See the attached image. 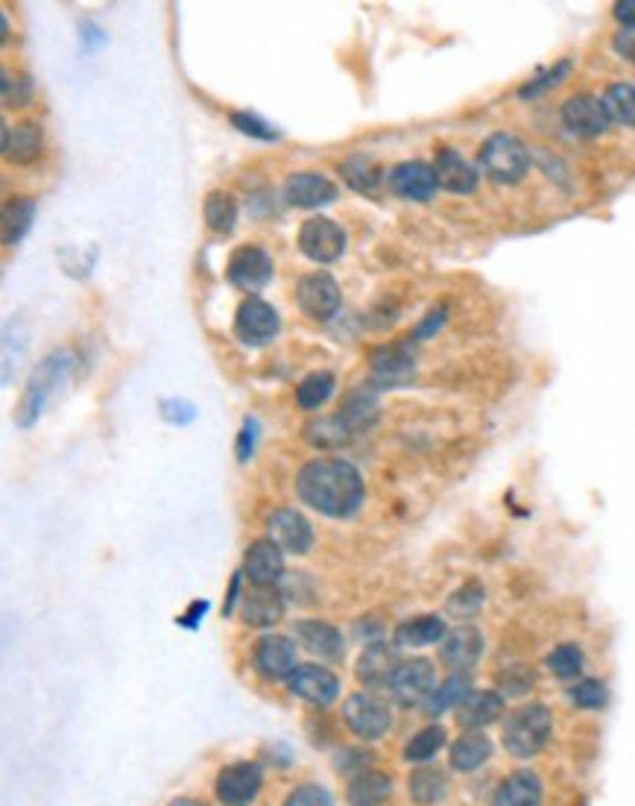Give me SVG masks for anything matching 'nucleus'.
Listing matches in <instances>:
<instances>
[{"mask_svg":"<svg viewBox=\"0 0 635 806\" xmlns=\"http://www.w3.org/2000/svg\"><path fill=\"white\" fill-rule=\"evenodd\" d=\"M410 795L416 804H437L445 798V774L437 768H422L410 777Z\"/></svg>","mask_w":635,"mask_h":806,"instance_id":"39","label":"nucleus"},{"mask_svg":"<svg viewBox=\"0 0 635 806\" xmlns=\"http://www.w3.org/2000/svg\"><path fill=\"white\" fill-rule=\"evenodd\" d=\"M255 666L262 672L267 681H281V677H290L299 669L296 663V642L290 636L281 634H269L258 642L255 649Z\"/></svg>","mask_w":635,"mask_h":806,"instance_id":"14","label":"nucleus"},{"mask_svg":"<svg viewBox=\"0 0 635 806\" xmlns=\"http://www.w3.org/2000/svg\"><path fill=\"white\" fill-rule=\"evenodd\" d=\"M342 716H346V724L351 727V733L367 742L381 739L392 724L390 704H387L381 695H375V692H358V695H351V698L346 701Z\"/></svg>","mask_w":635,"mask_h":806,"instance_id":"9","label":"nucleus"},{"mask_svg":"<svg viewBox=\"0 0 635 806\" xmlns=\"http://www.w3.org/2000/svg\"><path fill=\"white\" fill-rule=\"evenodd\" d=\"M501 681H504L506 692H513V695H522V692H528L530 686H533V672H530L528 666H513L504 677H501Z\"/></svg>","mask_w":635,"mask_h":806,"instance_id":"50","label":"nucleus"},{"mask_svg":"<svg viewBox=\"0 0 635 806\" xmlns=\"http://www.w3.org/2000/svg\"><path fill=\"white\" fill-rule=\"evenodd\" d=\"M346 244H349V235L342 229L340 223H335L331 217H308L301 223L299 229V249L308 255L314 264H335L340 262L342 253H346Z\"/></svg>","mask_w":635,"mask_h":806,"instance_id":"5","label":"nucleus"},{"mask_svg":"<svg viewBox=\"0 0 635 806\" xmlns=\"http://www.w3.org/2000/svg\"><path fill=\"white\" fill-rule=\"evenodd\" d=\"M273 273H276V267H273V255H269L264 247L244 244V247H237L235 253L228 255L226 264L228 282H232L237 290L253 294V297L273 282Z\"/></svg>","mask_w":635,"mask_h":806,"instance_id":"6","label":"nucleus"},{"mask_svg":"<svg viewBox=\"0 0 635 806\" xmlns=\"http://www.w3.org/2000/svg\"><path fill=\"white\" fill-rule=\"evenodd\" d=\"M481 171L498 185H515L530 171V150L510 132H495L492 139L483 141L481 147Z\"/></svg>","mask_w":635,"mask_h":806,"instance_id":"3","label":"nucleus"},{"mask_svg":"<svg viewBox=\"0 0 635 806\" xmlns=\"http://www.w3.org/2000/svg\"><path fill=\"white\" fill-rule=\"evenodd\" d=\"M171 806H203V804H196V800H191V798H176Z\"/></svg>","mask_w":635,"mask_h":806,"instance_id":"54","label":"nucleus"},{"mask_svg":"<svg viewBox=\"0 0 635 806\" xmlns=\"http://www.w3.org/2000/svg\"><path fill=\"white\" fill-rule=\"evenodd\" d=\"M35 221V200L16 197L3 206V244L16 247L24 241V235L33 229Z\"/></svg>","mask_w":635,"mask_h":806,"instance_id":"29","label":"nucleus"},{"mask_svg":"<svg viewBox=\"0 0 635 806\" xmlns=\"http://www.w3.org/2000/svg\"><path fill=\"white\" fill-rule=\"evenodd\" d=\"M342 173V180H346V185L355 191H360V194H372L375 188H378V182H381V171L369 162V159L363 156H351L342 162L340 167Z\"/></svg>","mask_w":635,"mask_h":806,"instance_id":"37","label":"nucleus"},{"mask_svg":"<svg viewBox=\"0 0 635 806\" xmlns=\"http://www.w3.org/2000/svg\"><path fill=\"white\" fill-rule=\"evenodd\" d=\"M615 18L624 27H635V0H621V3H615Z\"/></svg>","mask_w":635,"mask_h":806,"instance_id":"53","label":"nucleus"},{"mask_svg":"<svg viewBox=\"0 0 635 806\" xmlns=\"http://www.w3.org/2000/svg\"><path fill=\"white\" fill-rule=\"evenodd\" d=\"M465 698H469V677L451 675L449 681L442 683L440 690L431 695V701H428V713H431V716H440L445 710L460 707Z\"/></svg>","mask_w":635,"mask_h":806,"instance_id":"38","label":"nucleus"},{"mask_svg":"<svg viewBox=\"0 0 635 806\" xmlns=\"http://www.w3.org/2000/svg\"><path fill=\"white\" fill-rule=\"evenodd\" d=\"M287 681H290L294 695L305 698L308 704H317V707H326L340 695V681L326 666H299Z\"/></svg>","mask_w":635,"mask_h":806,"instance_id":"17","label":"nucleus"},{"mask_svg":"<svg viewBox=\"0 0 635 806\" xmlns=\"http://www.w3.org/2000/svg\"><path fill=\"white\" fill-rule=\"evenodd\" d=\"M281 329L278 312L262 297H249L240 303L235 317V335L244 346H267Z\"/></svg>","mask_w":635,"mask_h":806,"instance_id":"10","label":"nucleus"},{"mask_svg":"<svg viewBox=\"0 0 635 806\" xmlns=\"http://www.w3.org/2000/svg\"><path fill=\"white\" fill-rule=\"evenodd\" d=\"M44 147V132L35 121H21L16 126L3 124V156L12 165H33Z\"/></svg>","mask_w":635,"mask_h":806,"instance_id":"19","label":"nucleus"},{"mask_svg":"<svg viewBox=\"0 0 635 806\" xmlns=\"http://www.w3.org/2000/svg\"><path fill=\"white\" fill-rule=\"evenodd\" d=\"M351 437L355 435L340 420V414H335V417H319V420L305 426V440L310 446H317V449H342V446L351 443Z\"/></svg>","mask_w":635,"mask_h":806,"instance_id":"32","label":"nucleus"},{"mask_svg":"<svg viewBox=\"0 0 635 806\" xmlns=\"http://www.w3.org/2000/svg\"><path fill=\"white\" fill-rule=\"evenodd\" d=\"M262 789V768L255 763H235L217 777V798L226 806H246Z\"/></svg>","mask_w":635,"mask_h":806,"instance_id":"15","label":"nucleus"},{"mask_svg":"<svg viewBox=\"0 0 635 806\" xmlns=\"http://www.w3.org/2000/svg\"><path fill=\"white\" fill-rule=\"evenodd\" d=\"M562 121L574 135H583V139H595V135H603L610 130L606 106H603L601 98H592V94H574V98L565 100Z\"/></svg>","mask_w":635,"mask_h":806,"instance_id":"13","label":"nucleus"},{"mask_svg":"<svg viewBox=\"0 0 635 806\" xmlns=\"http://www.w3.org/2000/svg\"><path fill=\"white\" fill-rule=\"evenodd\" d=\"M267 540H273L287 554H308L314 545V528L299 510L281 508L269 517Z\"/></svg>","mask_w":635,"mask_h":806,"instance_id":"12","label":"nucleus"},{"mask_svg":"<svg viewBox=\"0 0 635 806\" xmlns=\"http://www.w3.org/2000/svg\"><path fill=\"white\" fill-rule=\"evenodd\" d=\"M387 686H390V695L399 701L401 707L428 704L433 692H437V672H433L428 660H404V663L396 666Z\"/></svg>","mask_w":635,"mask_h":806,"instance_id":"7","label":"nucleus"},{"mask_svg":"<svg viewBox=\"0 0 635 806\" xmlns=\"http://www.w3.org/2000/svg\"><path fill=\"white\" fill-rule=\"evenodd\" d=\"M240 616L246 625L269 628L281 622L285 616V601L278 595L276 586H255L246 595H240Z\"/></svg>","mask_w":635,"mask_h":806,"instance_id":"21","label":"nucleus"},{"mask_svg":"<svg viewBox=\"0 0 635 806\" xmlns=\"http://www.w3.org/2000/svg\"><path fill=\"white\" fill-rule=\"evenodd\" d=\"M0 85H3V106H27L30 98H33V85H30L27 76H16L12 80V74L3 71V83Z\"/></svg>","mask_w":635,"mask_h":806,"instance_id":"44","label":"nucleus"},{"mask_svg":"<svg viewBox=\"0 0 635 806\" xmlns=\"http://www.w3.org/2000/svg\"><path fill=\"white\" fill-rule=\"evenodd\" d=\"M603 106L610 121H618L624 126H635V85L615 83L603 94Z\"/></svg>","mask_w":635,"mask_h":806,"instance_id":"36","label":"nucleus"},{"mask_svg":"<svg viewBox=\"0 0 635 806\" xmlns=\"http://www.w3.org/2000/svg\"><path fill=\"white\" fill-rule=\"evenodd\" d=\"M205 226L217 235H228L237 226V200L228 191H212L203 203Z\"/></svg>","mask_w":635,"mask_h":806,"instance_id":"31","label":"nucleus"},{"mask_svg":"<svg viewBox=\"0 0 635 806\" xmlns=\"http://www.w3.org/2000/svg\"><path fill=\"white\" fill-rule=\"evenodd\" d=\"M481 604H483V590L478 584H469L465 590H460V593L451 599L449 610L451 613H457V616H472Z\"/></svg>","mask_w":635,"mask_h":806,"instance_id":"48","label":"nucleus"},{"mask_svg":"<svg viewBox=\"0 0 635 806\" xmlns=\"http://www.w3.org/2000/svg\"><path fill=\"white\" fill-rule=\"evenodd\" d=\"M551 736V713L542 704H530L510 716L504 724V745L513 757H533L545 748Z\"/></svg>","mask_w":635,"mask_h":806,"instance_id":"4","label":"nucleus"},{"mask_svg":"<svg viewBox=\"0 0 635 806\" xmlns=\"http://www.w3.org/2000/svg\"><path fill=\"white\" fill-rule=\"evenodd\" d=\"M442 742H445V731L442 727H424L419 736H413L410 739V745L404 748V757L410 759V763H424V759H431L437 751L442 748Z\"/></svg>","mask_w":635,"mask_h":806,"instance_id":"40","label":"nucleus"},{"mask_svg":"<svg viewBox=\"0 0 635 806\" xmlns=\"http://www.w3.org/2000/svg\"><path fill=\"white\" fill-rule=\"evenodd\" d=\"M489 754H492V745H489L487 736L472 731L460 736V742L451 748V765L457 772H474V768H481L487 763Z\"/></svg>","mask_w":635,"mask_h":806,"instance_id":"35","label":"nucleus"},{"mask_svg":"<svg viewBox=\"0 0 635 806\" xmlns=\"http://www.w3.org/2000/svg\"><path fill=\"white\" fill-rule=\"evenodd\" d=\"M296 636H299L301 649H308L310 654H317L322 660H340L342 657V636L335 625L319 622V619H305L296 625Z\"/></svg>","mask_w":635,"mask_h":806,"instance_id":"23","label":"nucleus"},{"mask_svg":"<svg viewBox=\"0 0 635 806\" xmlns=\"http://www.w3.org/2000/svg\"><path fill=\"white\" fill-rule=\"evenodd\" d=\"M258 435H262V426L255 417H246L244 426H240V435H237V461L246 463L255 455V446H258Z\"/></svg>","mask_w":635,"mask_h":806,"instance_id":"47","label":"nucleus"},{"mask_svg":"<svg viewBox=\"0 0 635 806\" xmlns=\"http://www.w3.org/2000/svg\"><path fill=\"white\" fill-rule=\"evenodd\" d=\"M335 373H328V370H317V373H310V376H305V379L299 381V387H296V405H299L301 411H319L322 405L331 399V394H335Z\"/></svg>","mask_w":635,"mask_h":806,"instance_id":"34","label":"nucleus"},{"mask_svg":"<svg viewBox=\"0 0 635 806\" xmlns=\"http://www.w3.org/2000/svg\"><path fill=\"white\" fill-rule=\"evenodd\" d=\"M547 669H551L556 677L580 675V669H583V651H580L577 645H560V649L551 651Z\"/></svg>","mask_w":635,"mask_h":806,"instance_id":"41","label":"nucleus"},{"mask_svg":"<svg viewBox=\"0 0 635 806\" xmlns=\"http://www.w3.org/2000/svg\"><path fill=\"white\" fill-rule=\"evenodd\" d=\"M387 185H390L396 197L410 200V203H428L440 188L433 165H424V162H401V165H396L387 173Z\"/></svg>","mask_w":635,"mask_h":806,"instance_id":"11","label":"nucleus"},{"mask_svg":"<svg viewBox=\"0 0 635 806\" xmlns=\"http://www.w3.org/2000/svg\"><path fill=\"white\" fill-rule=\"evenodd\" d=\"M392 781L381 772H363L358 774L349 786V804L351 806H381L390 798Z\"/></svg>","mask_w":635,"mask_h":806,"instance_id":"33","label":"nucleus"},{"mask_svg":"<svg viewBox=\"0 0 635 806\" xmlns=\"http://www.w3.org/2000/svg\"><path fill=\"white\" fill-rule=\"evenodd\" d=\"M340 420L349 426L351 435L367 431V428L378 420V399H375L372 390H367V387L351 390V394L346 396V402L340 405Z\"/></svg>","mask_w":635,"mask_h":806,"instance_id":"28","label":"nucleus"},{"mask_svg":"<svg viewBox=\"0 0 635 806\" xmlns=\"http://www.w3.org/2000/svg\"><path fill=\"white\" fill-rule=\"evenodd\" d=\"M442 323H445V308H437V312L428 314V320H424L422 326L416 329V340H424V338H428V335H431V331L440 329Z\"/></svg>","mask_w":635,"mask_h":806,"instance_id":"52","label":"nucleus"},{"mask_svg":"<svg viewBox=\"0 0 635 806\" xmlns=\"http://www.w3.org/2000/svg\"><path fill=\"white\" fill-rule=\"evenodd\" d=\"M481 631L472 625H460L451 634H445V642H442V663L454 669V672H469L481 660Z\"/></svg>","mask_w":635,"mask_h":806,"instance_id":"20","label":"nucleus"},{"mask_svg":"<svg viewBox=\"0 0 635 806\" xmlns=\"http://www.w3.org/2000/svg\"><path fill=\"white\" fill-rule=\"evenodd\" d=\"M296 303H299L301 314H308L310 320L326 323L340 312V285L326 271L308 273L296 285Z\"/></svg>","mask_w":635,"mask_h":806,"instance_id":"8","label":"nucleus"},{"mask_svg":"<svg viewBox=\"0 0 635 806\" xmlns=\"http://www.w3.org/2000/svg\"><path fill=\"white\" fill-rule=\"evenodd\" d=\"M232 126L237 132H244L249 139L258 141H278V130L273 124H267L264 118L253 115V112H232Z\"/></svg>","mask_w":635,"mask_h":806,"instance_id":"42","label":"nucleus"},{"mask_svg":"<svg viewBox=\"0 0 635 806\" xmlns=\"http://www.w3.org/2000/svg\"><path fill=\"white\" fill-rule=\"evenodd\" d=\"M501 713H504V701L498 692H469V698L457 707V722L478 731V727L498 722Z\"/></svg>","mask_w":635,"mask_h":806,"instance_id":"27","label":"nucleus"},{"mask_svg":"<svg viewBox=\"0 0 635 806\" xmlns=\"http://www.w3.org/2000/svg\"><path fill=\"white\" fill-rule=\"evenodd\" d=\"M285 806H335L331 804V795L319 786H299L287 795Z\"/></svg>","mask_w":635,"mask_h":806,"instance_id":"49","label":"nucleus"},{"mask_svg":"<svg viewBox=\"0 0 635 806\" xmlns=\"http://www.w3.org/2000/svg\"><path fill=\"white\" fill-rule=\"evenodd\" d=\"M76 364V355L68 353V349H57V353H50L44 361L30 373V379H27L24 394L18 399V408H16V426L18 428H33L39 422V417L44 414L48 408L50 396L57 394L59 387L65 385L71 370H74Z\"/></svg>","mask_w":635,"mask_h":806,"instance_id":"2","label":"nucleus"},{"mask_svg":"<svg viewBox=\"0 0 635 806\" xmlns=\"http://www.w3.org/2000/svg\"><path fill=\"white\" fill-rule=\"evenodd\" d=\"M296 493L308 508L346 519L363 504V478L355 463L342 458H317L299 469Z\"/></svg>","mask_w":635,"mask_h":806,"instance_id":"1","label":"nucleus"},{"mask_svg":"<svg viewBox=\"0 0 635 806\" xmlns=\"http://www.w3.org/2000/svg\"><path fill=\"white\" fill-rule=\"evenodd\" d=\"M433 173H437L440 188L451 191V194H472L478 188V171L451 147L437 153V159H433Z\"/></svg>","mask_w":635,"mask_h":806,"instance_id":"22","label":"nucleus"},{"mask_svg":"<svg viewBox=\"0 0 635 806\" xmlns=\"http://www.w3.org/2000/svg\"><path fill=\"white\" fill-rule=\"evenodd\" d=\"M285 197L290 206L299 208H319L335 203L337 200V185L322 173L314 171H301L294 173L290 180L285 182Z\"/></svg>","mask_w":635,"mask_h":806,"instance_id":"16","label":"nucleus"},{"mask_svg":"<svg viewBox=\"0 0 635 806\" xmlns=\"http://www.w3.org/2000/svg\"><path fill=\"white\" fill-rule=\"evenodd\" d=\"M440 640H445V622L440 616H416L396 628V645L422 649V645H433Z\"/></svg>","mask_w":635,"mask_h":806,"instance_id":"30","label":"nucleus"},{"mask_svg":"<svg viewBox=\"0 0 635 806\" xmlns=\"http://www.w3.org/2000/svg\"><path fill=\"white\" fill-rule=\"evenodd\" d=\"M612 48H615L618 57L635 62V27H621L618 33H615V39H612Z\"/></svg>","mask_w":635,"mask_h":806,"instance_id":"51","label":"nucleus"},{"mask_svg":"<svg viewBox=\"0 0 635 806\" xmlns=\"http://www.w3.org/2000/svg\"><path fill=\"white\" fill-rule=\"evenodd\" d=\"M399 666V654H396V645L390 642H372L358 660V677L369 686L375 683H387Z\"/></svg>","mask_w":635,"mask_h":806,"instance_id":"25","label":"nucleus"},{"mask_svg":"<svg viewBox=\"0 0 635 806\" xmlns=\"http://www.w3.org/2000/svg\"><path fill=\"white\" fill-rule=\"evenodd\" d=\"M162 417L164 422H171V426H191V422L196 420V405L194 402H187V399H182V396H167V399H162Z\"/></svg>","mask_w":635,"mask_h":806,"instance_id":"43","label":"nucleus"},{"mask_svg":"<svg viewBox=\"0 0 635 806\" xmlns=\"http://www.w3.org/2000/svg\"><path fill=\"white\" fill-rule=\"evenodd\" d=\"M542 804V783L536 774L515 772L498 786L492 806H539Z\"/></svg>","mask_w":635,"mask_h":806,"instance_id":"26","label":"nucleus"},{"mask_svg":"<svg viewBox=\"0 0 635 806\" xmlns=\"http://www.w3.org/2000/svg\"><path fill=\"white\" fill-rule=\"evenodd\" d=\"M571 698L577 707H586V710H597L606 704V686L601 681H583L577 683L574 690H571Z\"/></svg>","mask_w":635,"mask_h":806,"instance_id":"45","label":"nucleus"},{"mask_svg":"<svg viewBox=\"0 0 635 806\" xmlns=\"http://www.w3.org/2000/svg\"><path fill=\"white\" fill-rule=\"evenodd\" d=\"M416 367V355L408 344L378 346L372 353V370L383 381L408 379Z\"/></svg>","mask_w":635,"mask_h":806,"instance_id":"24","label":"nucleus"},{"mask_svg":"<svg viewBox=\"0 0 635 806\" xmlns=\"http://www.w3.org/2000/svg\"><path fill=\"white\" fill-rule=\"evenodd\" d=\"M571 71V62H560L556 68H551L547 74H542L539 80H533V83H528L522 89V98H536V94H545L547 89H554V85H560L565 76H569Z\"/></svg>","mask_w":635,"mask_h":806,"instance_id":"46","label":"nucleus"},{"mask_svg":"<svg viewBox=\"0 0 635 806\" xmlns=\"http://www.w3.org/2000/svg\"><path fill=\"white\" fill-rule=\"evenodd\" d=\"M244 575L255 586H273L285 575V552L278 549L273 540H255L246 549L244 558Z\"/></svg>","mask_w":635,"mask_h":806,"instance_id":"18","label":"nucleus"}]
</instances>
